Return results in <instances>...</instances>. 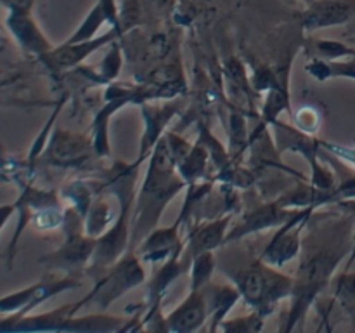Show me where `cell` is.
I'll list each match as a JSON object with an SVG mask.
<instances>
[{
  "label": "cell",
  "mask_w": 355,
  "mask_h": 333,
  "mask_svg": "<svg viewBox=\"0 0 355 333\" xmlns=\"http://www.w3.org/2000/svg\"><path fill=\"white\" fill-rule=\"evenodd\" d=\"M352 38H354V42H355V35H354V37H352Z\"/></svg>",
  "instance_id": "obj_30"
},
{
  "label": "cell",
  "mask_w": 355,
  "mask_h": 333,
  "mask_svg": "<svg viewBox=\"0 0 355 333\" xmlns=\"http://www.w3.org/2000/svg\"><path fill=\"white\" fill-rule=\"evenodd\" d=\"M37 0H0V6L7 12H33Z\"/></svg>",
  "instance_id": "obj_24"
},
{
  "label": "cell",
  "mask_w": 355,
  "mask_h": 333,
  "mask_svg": "<svg viewBox=\"0 0 355 333\" xmlns=\"http://www.w3.org/2000/svg\"><path fill=\"white\" fill-rule=\"evenodd\" d=\"M123 318H114V316H104V314H92L83 316V318H71L66 321L62 326V332H116V330L123 328Z\"/></svg>",
  "instance_id": "obj_16"
},
{
  "label": "cell",
  "mask_w": 355,
  "mask_h": 333,
  "mask_svg": "<svg viewBox=\"0 0 355 333\" xmlns=\"http://www.w3.org/2000/svg\"><path fill=\"white\" fill-rule=\"evenodd\" d=\"M208 319L207 298L203 290H191L189 295L165 318V328L170 332H198Z\"/></svg>",
  "instance_id": "obj_10"
},
{
  "label": "cell",
  "mask_w": 355,
  "mask_h": 333,
  "mask_svg": "<svg viewBox=\"0 0 355 333\" xmlns=\"http://www.w3.org/2000/svg\"><path fill=\"white\" fill-rule=\"evenodd\" d=\"M229 221L231 217H220L194 229L193 234L189 236V246H187V253L191 259L198 253L215 250L224 245L225 238H227Z\"/></svg>",
  "instance_id": "obj_14"
},
{
  "label": "cell",
  "mask_w": 355,
  "mask_h": 333,
  "mask_svg": "<svg viewBox=\"0 0 355 333\" xmlns=\"http://www.w3.org/2000/svg\"><path fill=\"white\" fill-rule=\"evenodd\" d=\"M75 287H78V281H76L75 276L58 278V280H54V278H42L40 281L23 288V290L14 291V293L6 295V297H0V314H30L42 302L49 300V298L55 297V295Z\"/></svg>",
  "instance_id": "obj_4"
},
{
  "label": "cell",
  "mask_w": 355,
  "mask_h": 333,
  "mask_svg": "<svg viewBox=\"0 0 355 333\" xmlns=\"http://www.w3.org/2000/svg\"><path fill=\"white\" fill-rule=\"evenodd\" d=\"M355 17V0H311L302 12V28L307 31L343 26Z\"/></svg>",
  "instance_id": "obj_7"
},
{
  "label": "cell",
  "mask_w": 355,
  "mask_h": 333,
  "mask_svg": "<svg viewBox=\"0 0 355 333\" xmlns=\"http://www.w3.org/2000/svg\"><path fill=\"white\" fill-rule=\"evenodd\" d=\"M107 212H110V208H107V205L104 201H97L94 205L92 210H90L89 222H87V234L92 236V238H97V234L107 224Z\"/></svg>",
  "instance_id": "obj_22"
},
{
  "label": "cell",
  "mask_w": 355,
  "mask_h": 333,
  "mask_svg": "<svg viewBox=\"0 0 355 333\" xmlns=\"http://www.w3.org/2000/svg\"><path fill=\"white\" fill-rule=\"evenodd\" d=\"M207 298L208 319H210V332H217L222 323L225 321V316L231 312V309L238 304L241 293L236 288V284H211L201 288Z\"/></svg>",
  "instance_id": "obj_13"
},
{
  "label": "cell",
  "mask_w": 355,
  "mask_h": 333,
  "mask_svg": "<svg viewBox=\"0 0 355 333\" xmlns=\"http://www.w3.org/2000/svg\"><path fill=\"white\" fill-rule=\"evenodd\" d=\"M307 69L311 75H314L321 82L329 78L355 80V56L347 58L345 61H342V59L340 61H321V59H314L307 66Z\"/></svg>",
  "instance_id": "obj_17"
},
{
  "label": "cell",
  "mask_w": 355,
  "mask_h": 333,
  "mask_svg": "<svg viewBox=\"0 0 355 333\" xmlns=\"http://www.w3.org/2000/svg\"><path fill=\"white\" fill-rule=\"evenodd\" d=\"M291 2H304V3H305V6H307V3H309V2H311V0H291Z\"/></svg>",
  "instance_id": "obj_29"
},
{
  "label": "cell",
  "mask_w": 355,
  "mask_h": 333,
  "mask_svg": "<svg viewBox=\"0 0 355 333\" xmlns=\"http://www.w3.org/2000/svg\"><path fill=\"white\" fill-rule=\"evenodd\" d=\"M241 297L262 316L269 314L274 305L283 298L291 297L293 278L276 273V267L263 264L262 260L231 274Z\"/></svg>",
  "instance_id": "obj_2"
},
{
  "label": "cell",
  "mask_w": 355,
  "mask_h": 333,
  "mask_svg": "<svg viewBox=\"0 0 355 333\" xmlns=\"http://www.w3.org/2000/svg\"><path fill=\"white\" fill-rule=\"evenodd\" d=\"M6 28L26 54L42 58L54 47L40 30L31 12H7Z\"/></svg>",
  "instance_id": "obj_9"
},
{
  "label": "cell",
  "mask_w": 355,
  "mask_h": 333,
  "mask_svg": "<svg viewBox=\"0 0 355 333\" xmlns=\"http://www.w3.org/2000/svg\"><path fill=\"white\" fill-rule=\"evenodd\" d=\"M120 37V28H111L107 33L101 35V37H94L90 40L85 42H75V44H68V42H62L58 47H52L47 54L42 56V61L49 66L51 69H62L73 68V66L80 65L83 59L89 58L90 54H94L96 51H99L101 47H104L106 44H111L116 38Z\"/></svg>",
  "instance_id": "obj_8"
},
{
  "label": "cell",
  "mask_w": 355,
  "mask_h": 333,
  "mask_svg": "<svg viewBox=\"0 0 355 333\" xmlns=\"http://www.w3.org/2000/svg\"><path fill=\"white\" fill-rule=\"evenodd\" d=\"M177 162L173 158L166 137L158 139L153 148L148 173L142 182L132 219V238L142 239L156 228L163 208L184 187L186 180L177 172Z\"/></svg>",
  "instance_id": "obj_1"
},
{
  "label": "cell",
  "mask_w": 355,
  "mask_h": 333,
  "mask_svg": "<svg viewBox=\"0 0 355 333\" xmlns=\"http://www.w3.org/2000/svg\"><path fill=\"white\" fill-rule=\"evenodd\" d=\"M354 262H355V229L352 232V246H350V255H349V260H347V264H345V269L343 271H350V267H352Z\"/></svg>",
  "instance_id": "obj_27"
},
{
  "label": "cell",
  "mask_w": 355,
  "mask_h": 333,
  "mask_svg": "<svg viewBox=\"0 0 355 333\" xmlns=\"http://www.w3.org/2000/svg\"><path fill=\"white\" fill-rule=\"evenodd\" d=\"M263 326V316L260 312L253 311L248 316H243V318L236 319H225L220 325L218 330H224V332H241V333H250V332H259Z\"/></svg>",
  "instance_id": "obj_21"
},
{
  "label": "cell",
  "mask_w": 355,
  "mask_h": 333,
  "mask_svg": "<svg viewBox=\"0 0 355 333\" xmlns=\"http://www.w3.org/2000/svg\"><path fill=\"white\" fill-rule=\"evenodd\" d=\"M300 210H286V208L277 207L274 205H266V207L257 208L255 212H252L250 215H246L234 229L227 234L225 243L232 241V239H239L243 236H246L248 232L260 231V229L274 228V225H281L286 221H290L293 215H297Z\"/></svg>",
  "instance_id": "obj_12"
},
{
  "label": "cell",
  "mask_w": 355,
  "mask_h": 333,
  "mask_svg": "<svg viewBox=\"0 0 355 333\" xmlns=\"http://www.w3.org/2000/svg\"><path fill=\"white\" fill-rule=\"evenodd\" d=\"M121 66V58H120V51H118V45L114 44L113 49L110 51V54L104 58V61L101 62V73H103L106 78H114L120 71Z\"/></svg>",
  "instance_id": "obj_23"
},
{
  "label": "cell",
  "mask_w": 355,
  "mask_h": 333,
  "mask_svg": "<svg viewBox=\"0 0 355 333\" xmlns=\"http://www.w3.org/2000/svg\"><path fill=\"white\" fill-rule=\"evenodd\" d=\"M94 248H96V238L89 234L82 236V232L75 231L71 224V229L66 236V241L55 252L42 257L40 262H44L51 269L66 271V273L73 274L76 269L90 264Z\"/></svg>",
  "instance_id": "obj_6"
},
{
  "label": "cell",
  "mask_w": 355,
  "mask_h": 333,
  "mask_svg": "<svg viewBox=\"0 0 355 333\" xmlns=\"http://www.w3.org/2000/svg\"><path fill=\"white\" fill-rule=\"evenodd\" d=\"M83 137L73 134H64V132H58L52 137L51 146L45 153L47 158L52 163H73L75 158H82L87 153V142L82 141Z\"/></svg>",
  "instance_id": "obj_15"
},
{
  "label": "cell",
  "mask_w": 355,
  "mask_h": 333,
  "mask_svg": "<svg viewBox=\"0 0 355 333\" xmlns=\"http://www.w3.org/2000/svg\"><path fill=\"white\" fill-rule=\"evenodd\" d=\"M179 224L180 222L177 221L170 228H159L149 232L141 241L139 257L144 262H162L180 255L184 243L179 238Z\"/></svg>",
  "instance_id": "obj_11"
},
{
  "label": "cell",
  "mask_w": 355,
  "mask_h": 333,
  "mask_svg": "<svg viewBox=\"0 0 355 333\" xmlns=\"http://www.w3.org/2000/svg\"><path fill=\"white\" fill-rule=\"evenodd\" d=\"M307 52L311 54V58L321 59V61H340L343 58L355 56V45L338 40H328V38H315V40H311Z\"/></svg>",
  "instance_id": "obj_18"
},
{
  "label": "cell",
  "mask_w": 355,
  "mask_h": 333,
  "mask_svg": "<svg viewBox=\"0 0 355 333\" xmlns=\"http://www.w3.org/2000/svg\"><path fill=\"white\" fill-rule=\"evenodd\" d=\"M335 297L342 307L355 319V273L343 271L335 283Z\"/></svg>",
  "instance_id": "obj_20"
},
{
  "label": "cell",
  "mask_w": 355,
  "mask_h": 333,
  "mask_svg": "<svg viewBox=\"0 0 355 333\" xmlns=\"http://www.w3.org/2000/svg\"><path fill=\"white\" fill-rule=\"evenodd\" d=\"M215 271V255L214 250L201 252L193 257V266H191V290H201L207 287L211 280V274Z\"/></svg>",
  "instance_id": "obj_19"
},
{
  "label": "cell",
  "mask_w": 355,
  "mask_h": 333,
  "mask_svg": "<svg viewBox=\"0 0 355 333\" xmlns=\"http://www.w3.org/2000/svg\"><path fill=\"white\" fill-rule=\"evenodd\" d=\"M17 210V205L16 203H9V205H2L0 207V231L3 229V225L7 224L10 217L14 215V212Z\"/></svg>",
  "instance_id": "obj_25"
},
{
  "label": "cell",
  "mask_w": 355,
  "mask_h": 333,
  "mask_svg": "<svg viewBox=\"0 0 355 333\" xmlns=\"http://www.w3.org/2000/svg\"><path fill=\"white\" fill-rule=\"evenodd\" d=\"M347 26H349V33H352V37L355 35V17L352 21H350L349 24H347Z\"/></svg>",
  "instance_id": "obj_28"
},
{
  "label": "cell",
  "mask_w": 355,
  "mask_h": 333,
  "mask_svg": "<svg viewBox=\"0 0 355 333\" xmlns=\"http://www.w3.org/2000/svg\"><path fill=\"white\" fill-rule=\"evenodd\" d=\"M144 281L146 271L141 264V257L134 255V253L120 257L116 262L107 267L106 274L96 281L94 290L78 302V309L89 302H92L99 309L110 307L114 300L123 297L125 293L134 290Z\"/></svg>",
  "instance_id": "obj_3"
},
{
  "label": "cell",
  "mask_w": 355,
  "mask_h": 333,
  "mask_svg": "<svg viewBox=\"0 0 355 333\" xmlns=\"http://www.w3.org/2000/svg\"><path fill=\"white\" fill-rule=\"evenodd\" d=\"M312 210L314 208H305L300 210L297 215L286 221L284 224L279 225L276 234L270 238V241L267 243L266 250L260 253V260L263 264L270 267H283L284 264H288L290 260H293L295 257L300 253L302 245V229H304L305 222L311 217Z\"/></svg>",
  "instance_id": "obj_5"
},
{
  "label": "cell",
  "mask_w": 355,
  "mask_h": 333,
  "mask_svg": "<svg viewBox=\"0 0 355 333\" xmlns=\"http://www.w3.org/2000/svg\"><path fill=\"white\" fill-rule=\"evenodd\" d=\"M338 207L342 208V210H345L347 214H352L355 217V200H342L338 203Z\"/></svg>",
  "instance_id": "obj_26"
}]
</instances>
